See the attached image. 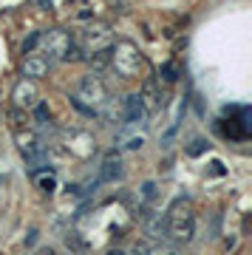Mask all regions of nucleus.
I'll return each mask as SVG.
<instances>
[{"label": "nucleus", "instance_id": "nucleus-9", "mask_svg": "<svg viewBox=\"0 0 252 255\" xmlns=\"http://www.w3.org/2000/svg\"><path fill=\"white\" fill-rule=\"evenodd\" d=\"M142 102L147 111H156L164 105V91H162V82L156 80V77H147V80L142 82Z\"/></svg>", "mask_w": 252, "mask_h": 255}, {"label": "nucleus", "instance_id": "nucleus-15", "mask_svg": "<svg viewBox=\"0 0 252 255\" xmlns=\"http://www.w3.org/2000/svg\"><path fill=\"white\" fill-rule=\"evenodd\" d=\"M34 184H37V190L45 193V196H51V193L57 190V176L54 173H48V167H45V173H40V170H34Z\"/></svg>", "mask_w": 252, "mask_h": 255}, {"label": "nucleus", "instance_id": "nucleus-8", "mask_svg": "<svg viewBox=\"0 0 252 255\" xmlns=\"http://www.w3.org/2000/svg\"><path fill=\"white\" fill-rule=\"evenodd\" d=\"M82 51L91 54V51H99V48H108L111 46V31L105 26H88L82 31Z\"/></svg>", "mask_w": 252, "mask_h": 255}, {"label": "nucleus", "instance_id": "nucleus-21", "mask_svg": "<svg viewBox=\"0 0 252 255\" xmlns=\"http://www.w3.org/2000/svg\"><path fill=\"white\" fill-rule=\"evenodd\" d=\"M153 193H156V184H153V182H147V184H144V187H142V196H144V199H147V201L153 199Z\"/></svg>", "mask_w": 252, "mask_h": 255}, {"label": "nucleus", "instance_id": "nucleus-20", "mask_svg": "<svg viewBox=\"0 0 252 255\" xmlns=\"http://www.w3.org/2000/svg\"><path fill=\"white\" fill-rule=\"evenodd\" d=\"M201 150H207V142H204V139H196V142L187 147V153H190V156H198Z\"/></svg>", "mask_w": 252, "mask_h": 255}, {"label": "nucleus", "instance_id": "nucleus-3", "mask_svg": "<svg viewBox=\"0 0 252 255\" xmlns=\"http://www.w3.org/2000/svg\"><path fill=\"white\" fill-rule=\"evenodd\" d=\"M108 68H114L117 77H122V80H133L144 68V57L130 40H119V43L111 46V65Z\"/></svg>", "mask_w": 252, "mask_h": 255}, {"label": "nucleus", "instance_id": "nucleus-12", "mask_svg": "<svg viewBox=\"0 0 252 255\" xmlns=\"http://www.w3.org/2000/svg\"><path fill=\"white\" fill-rule=\"evenodd\" d=\"M48 68H51V60L43 57V54H28L26 60H23V77H28V80H40V77H45Z\"/></svg>", "mask_w": 252, "mask_h": 255}, {"label": "nucleus", "instance_id": "nucleus-18", "mask_svg": "<svg viewBox=\"0 0 252 255\" xmlns=\"http://www.w3.org/2000/svg\"><path fill=\"white\" fill-rule=\"evenodd\" d=\"M179 80V63H164L162 65V77H159V82H162V85H173V82Z\"/></svg>", "mask_w": 252, "mask_h": 255}, {"label": "nucleus", "instance_id": "nucleus-10", "mask_svg": "<svg viewBox=\"0 0 252 255\" xmlns=\"http://www.w3.org/2000/svg\"><path fill=\"white\" fill-rule=\"evenodd\" d=\"M94 147H97V142H94V136H91L88 130H71L68 133V150H71L74 156H91L94 153Z\"/></svg>", "mask_w": 252, "mask_h": 255}, {"label": "nucleus", "instance_id": "nucleus-23", "mask_svg": "<svg viewBox=\"0 0 252 255\" xmlns=\"http://www.w3.org/2000/svg\"><path fill=\"white\" fill-rule=\"evenodd\" d=\"M224 173V164L221 162H213V176H221Z\"/></svg>", "mask_w": 252, "mask_h": 255}, {"label": "nucleus", "instance_id": "nucleus-13", "mask_svg": "<svg viewBox=\"0 0 252 255\" xmlns=\"http://www.w3.org/2000/svg\"><path fill=\"white\" fill-rule=\"evenodd\" d=\"M102 182H119L125 176V167H122V156L117 150H111L105 159H102Z\"/></svg>", "mask_w": 252, "mask_h": 255}, {"label": "nucleus", "instance_id": "nucleus-2", "mask_svg": "<svg viewBox=\"0 0 252 255\" xmlns=\"http://www.w3.org/2000/svg\"><path fill=\"white\" fill-rule=\"evenodd\" d=\"M105 102H108V88H105V82H102L99 74L82 77V82L77 85V91L71 97V105L77 111H82L85 117H97Z\"/></svg>", "mask_w": 252, "mask_h": 255}, {"label": "nucleus", "instance_id": "nucleus-4", "mask_svg": "<svg viewBox=\"0 0 252 255\" xmlns=\"http://www.w3.org/2000/svg\"><path fill=\"white\" fill-rule=\"evenodd\" d=\"M17 147L20 153H23V159H26L28 164H34L31 170H40V167H45V159H48V150H45L43 139L37 136L34 130H17Z\"/></svg>", "mask_w": 252, "mask_h": 255}, {"label": "nucleus", "instance_id": "nucleus-11", "mask_svg": "<svg viewBox=\"0 0 252 255\" xmlns=\"http://www.w3.org/2000/svg\"><path fill=\"white\" fill-rule=\"evenodd\" d=\"M122 111H125V122H130V125H139V122H144V117H147V108H144V102H142L139 94L125 97V100H122Z\"/></svg>", "mask_w": 252, "mask_h": 255}, {"label": "nucleus", "instance_id": "nucleus-6", "mask_svg": "<svg viewBox=\"0 0 252 255\" xmlns=\"http://www.w3.org/2000/svg\"><path fill=\"white\" fill-rule=\"evenodd\" d=\"M11 102H14V108H20V111L34 108L37 102H40V88H37V80L23 77V80L11 88Z\"/></svg>", "mask_w": 252, "mask_h": 255}, {"label": "nucleus", "instance_id": "nucleus-16", "mask_svg": "<svg viewBox=\"0 0 252 255\" xmlns=\"http://www.w3.org/2000/svg\"><path fill=\"white\" fill-rule=\"evenodd\" d=\"M91 63V68H94V74H99V71H105L111 65V46L108 48H99V51H91V57H85Z\"/></svg>", "mask_w": 252, "mask_h": 255}, {"label": "nucleus", "instance_id": "nucleus-22", "mask_svg": "<svg viewBox=\"0 0 252 255\" xmlns=\"http://www.w3.org/2000/svg\"><path fill=\"white\" fill-rule=\"evenodd\" d=\"M130 255H147V247H144V244H136Z\"/></svg>", "mask_w": 252, "mask_h": 255}, {"label": "nucleus", "instance_id": "nucleus-17", "mask_svg": "<svg viewBox=\"0 0 252 255\" xmlns=\"http://www.w3.org/2000/svg\"><path fill=\"white\" fill-rule=\"evenodd\" d=\"M147 255H181V250H179V244H170V241H159V244H153V247H147Z\"/></svg>", "mask_w": 252, "mask_h": 255}, {"label": "nucleus", "instance_id": "nucleus-1", "mask_svg": "<svg viewBox=\"0 0 252 255\" xmlns=\"http://www.w3.org/2000/svg\"><path fill=\"white\" fill-rule=\"evenodd\" d=\"M164 221H167V236L173 244H190L193 236H196V210H193V201L190 199H176L170 204V210L164 213Z\"/></svg>", "mask_w": 252, "mask_h": 255}, {"label": "nucleus", "instance_id": "nucleus-14", "mask_svg": "<svg viewBox=\"0 0 252 255\" xmlns=\"http://www.w3.org/2000/svg\"><path fill=\"white\" fill-rule=\"evenodd\" d=\"M144 233H147L150 238H156V241H162V238L167 236V221H164L162 213L147 216V221H144Z\"/></svg>", "mask_w": 252, "mask_h": 255}, {"label": "nucleus", "instance_id": "nucleus-7", "mask_svg": "<svg viewBox=\"0 0 252 255\" xmlns=\"http://www.w3.org/2000/svg\"><path fill=\"white\" fill-rule=\"evenodd\" d=\"M144 142H147V136H144V130H139V125H130V122L119 125L117 145L122 147V150H142Z\"/></svg>", "mask_w": 252, "mask_h": 255}, {"label": "nucleus", "instance_id": "nucleus-19", "mask_svg": "<svg viewBox=\"0 0 252 255\" xmlns=\"http://www.w3.org/2000/svg\"><path fill=\"white\" fill-rule=\"evenodd\" d=\"M37 46H40V31H34V34H31L26 43H23V54H31Z\"/></svg>", "mask_w": 252, "mask_h": 255}, {"label": "nucleus", "instance_id": "nucleus-5", "mask_svg": "<svg viewBox=\"0 0 252 255\" xmlns=\"http://www.w3.org/2000/svg\"><path fill=\"white\" fill-rule=\"evenodd\" d=\"M40 46L48 54V60H63L68 46H71V34L63 28H51V31H40Z\"/></svg>", "mask_w": 252, "mask_h": 255}]
</instances>
